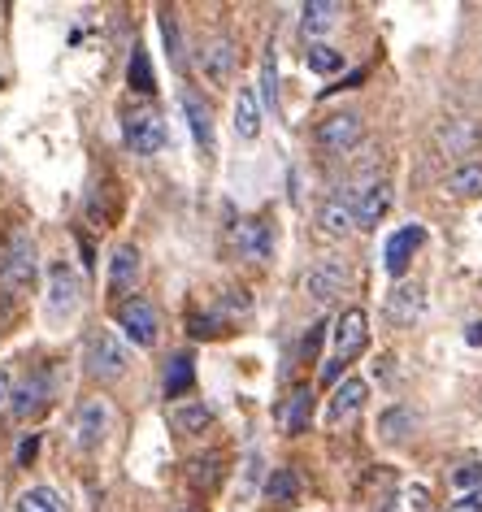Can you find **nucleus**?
<instances>
[{
  "instance_id": "34",
  "label": "nucleus",
  "mask_w": 482,
  "mask_h": 512,
  "mask_svg": "<svg viewBox=\"0 0 482 512\" xmlns=\"http://www.w3.org/2000/svg\"><path fill=\"white\" fill-rule=\"evenodd\" d=\"M452 486L461 495H474V486H482V465H478V460H469V465H456L452 469Z\"/></svg>"
},
{
  "instance_id": "37",
  "label": "nucleus",
  "mask_w": 482,
  "mask_h": 512,
  "mask_svg": "<svg viewBox=\"0 0 482 512\" xmlns=\"http://www.w3.org/2000/svg\"><path fill=\"white\" fill-rule=\"evenodd\" d=\"M35 452H40V439L31 434V439H22V447H18V465H31Z\"/></svg>"
},
{
  "instance_id": "11",
  "label": "nucleus",
  "mask_w": 482,
  "mask_h": 512,
  "mask_svg": "<svg viewBox=\"0 0 482 512\" xmlns=\"http://www.w3.org/2000/svg\"><path fill=\"white\" fill-rule=\"evenodd\" d=\"M422 313H426V291L417 287V283H396L391 287V296L383 304V317L391 326H413V322H422Z\"/></svg>"
},
{
  "instance_id": "15",
  "label": "nucleus",
  "mask_w": 482,
  "mask_h": 512,
  "mask_svg": "<svg viewBox=\"0 0 482 512\" xmlns=\"http://www.w3.org/2000/svg\"><path fill=\"white\" fill-rule=\"evenodd\" d=\"M235 248H239V256H248V261H270L274 256L270 222H261V217H244V222L235 226Z\"/></svg>"
},
{
  "instance_id": "30",
  "label": "nucleus",
  "mask_w": 482,
  "mask_h": 512,
  "mask_svg": "<svg viewBox=\"0 0 482 512\" xmlns=\"http://www.w3.org/2000/svg\"><path fill=\"white\" fill-rule=\"evenodd\" d=\"M278 417H283V426H287V434H300L304 430V421H309V391H291V400H287V408H278Z\"/></svg>"
},
{
  "instance_id": "22",
  "label": "nucleus",
  "mask_w": 482,
  "mask_h": 512,
  "mask_svg": "<svg viewBox=\"0 0 482 512\" xmlns=\"http://www.w3.org/2000/svg\"><path fill=\"white\" fill-rule=\"evenodd\" d=\"M365 395H370V387H365L361 378H344V382L335 387V395H331V421L357 417L361 408H365Z\"/></svg>"
},
{
  "instance_id": "5",
  "label": "nucleus",
  "mask_w": 482,
  "mask_h": 512,
  "mask_svg": "<svg viewBox=\"0 0 482 512\" xmlns=\"http://www.w3.org/2000/svg\"><path fill=\"white\" fill-rule=\"evenodd\" d=\"M361 135H365V122H361V113H331V118H322L313 126V144L322 148V152H331V157H344V152H352L361 144Z\"/></svg>"
},
{
  "instance_id": "12",
  "label": "nucleus",
  "mask_w": 482,
  "mask_h": 512,
  "mask_svg": "<svg viewBox=\"0 0 482 512\" xmlns=\"http://www.w3.org/2000/svg\"><path fill=\"white\" fill-rule=\"evenodd\" d=\"M335 361H352V356H361L365 339H370V326H365V309H344L335 317Z\"/></svg>"
},
{
  "instance_id": "33",
  "label": "nucleus",
  "mask_w": 482,
  "mask_h": 512,
  "mask_svg": "<svg viewBox=\"0 0 482 512\" xmlns=\"http://www.w3.org/2000/svg\"><path fill=\"white\" fill-rule=\"evenodd\" d=\"M404 426H413V413H409V408H387V413L378 417V430H383L387 443L404 439Z\"/></svg>"
},
{
  "instance_id": "18",
  "label": "nucleus",
  "mask_w": 482,
  "mask_h": 512,
  "mask_svg": "<svg viewBox=\"0 0 482 512\" xmlns=\"http://www.w3.org/2000/svg\"><path fill=\"white\" fill-rule=\"evenodd\" d=\"M317 230H322L326 239H344V235H352L357 230V217H352V204L344 200V196H331L317 209Z\"/></svg>"
},
{
  "instance_id": "27",
  "label": "nucleus",
  "mask_w": 482,
  "mask_h": 512,
  "mask_svg": "<svg viewBox=\"0 0 482 512\" xmlns=\"http://www.w3.org/2000/svg\"><path fill=\"white\" fill-rule=\"evenodd\" d=\"M304 66H309L313 74H335V70H344V53L317 40V44L304 48Z\"/></svg>"
},
{
  "instance_id": "20",
  "label": "nucleus",
  "mask_w": 482,
  "mask_h": 512,
  "mask_svg": "<svg viewBox=\"0 0 482 512\" xmlns=\"http://www.w3.org/2000/svg\"><path fill=\"white\" fill-rule=\"evenodd\" d=\"M135 278H139V252L131 243H122V248L109 256V291L113 296H126V291L135 287Z\"/></svg>"
},
{
  "instance_id": "38",
  "label": "nucleus",
  "mask_w": 482,
  "mask_h": 512,
  "mask_svg": "<svg viewBox=\"0 0 482 512\" xmlns=\"http://www.w3.org/2000/svg\"><path fill=\"white\" fill-rule=\"evenodd\" d=\"M448 512H482V495H461Z\"/></svg>"
},
{
  "instance_id": "24",
  "label": "nucleus",
  "mask_w": 482,
  "mask_h": 512,
  "mask_svg": "<svg viewBox=\"0 0 482 512\" xmlns=\"http://www.w3.org/2000/svg\"><path fill=\"white\" fill-rule=\"evenodd\" d=\"M296 495H300V478L291 469H274L270 478H265V504L287 508V504H296Z\"/></svg>"
},
{
  "instance_id": "43",
  "label": "nucleus",
  "mask_w": 482,
  "mask_h": 512,
  "mask_svg": "<svg viewBox=\"0 0 482 512\" xmlns=\"http://www.w3.org/2000/svg\"><path fill=\"white\" fill-rule=\"evenodd\" d=\"M383 512H400V499H387V504H383Z\"/></svg>"
},
{
  "instance_id": "17",
  "label": "nucleus",
  "mask_w": 482,
  "mask_h": 512,
  "mask_svg": "<svg viewBox=\"0 0 482 512\" xmlns=\"http://www.w3.org/2000/svg\"><path fill=\"white\" fill-rule=\"evenodd\" d=\"M179 105L187 113V126H192L196 144L205 148V152H213V109L192 92V87H183V92H179Z\"/></svg>"
},
{
  "instance_id": "44",
  "label": "nucleus",
  "mask_w": 482,
  "mask_h": 512,
  "mask_svg": "<svg viewBox=\"0 0 482 512\" xmlns=\"http://www.w3.org/2000/svg\"><path fill=\"white\" fill-rule=\"evenodd\" d=\"M174 512H192V508H174Z\"/></svg>"
},
{
  "instance_id": "28",
  "label": "nucleus",
  "mask_w": 482,
  "mask_h": 512,
  "mask_svg": "<svg viewBox=\"0 0 482 512\" xmlns=\"http://www.w3.org/2000/svg\"><path fill=\"white\" fill-rule=\"evenodd\" d=\"M187 478H192V486H200V491H213L222 478V456L209 452V456H196L192 469H187Z\"/></svg>"
},
{
  "instance_id": "40",
  "label": "nucleus",
  "mask_w": 482,
  "mask_h": 512,
  "mask_svg": "<svg viewBox=\"0 0 482 512\" xmlns=\"http://www.w3.org/2000/svg\"><path fill=\"white\" fill-rule=\"evenodd\" d=\"M409 504H413V512H426V491H422V486H413V491H409Z\"/></svg>"
},
{
  "instance_id": "6",
  "label": "nucleus",
  "mask_w": 482,
  "mask_h": 512,
  "mask_svg": "<svg viewBox=\"0 0 482 512\" xmlns=\"http://www.w3.org/2000/svg\"><path fill=\"white\" fill-rule=\"evenodd\" d=\"M118 326H122V335L131 339L135 348H157V339H161L157 309H152L144 296H126L118 304Z\"/></svg>"
},
{
  "instance_id": "7",
  "label": "nucleus",
  "mask_w": 482,
  "mask_h": 512,
  "mask_svg": "<svg viewBox=\"0 0 482 512\" xmlns=\"http://www.w3.org/2000/svg\"><path fill=\"white\" fill-rule=\"evenodd\" d=\"M352 217H357L361 230H374L378 222H383V213L391 209V187L383 183V178H365L361 187H352Z\"/></svg>"
},
{
  "instance_id": "32",
  "label": "nucleus",
  "mask_w": 482,
  "mask_h": 512,
  "mask_svg": "<svg viewBox=\"0 0 482 512\" xmlns=\"http://www.w3.org/2000/svg\"><path fill=\"white\" fill-rule=\"evenodd\" d=\"M126 79H131V87H135V92H144V96L157 87V79H152V61H148L144 48H135V53H131V70H126Z\"/></svg>"
},
{
  "instance_id": "26",
  "label": "nucleus",
  "mask_w": 482,
  "mask_h": 512,
  "mask_svg": "<svg viewBox=\"0 0 482 512\" xmlns=\"http://www.w3.org/2000/svg\"><path fill=\"white\" fill-rule=\"evenodd\" d=\"M209 421H213V413H209L205 404H174V408H170V426L183 430V434L209 430Z\"/></svg>"
},
{
  "instance_id": "4",
  "label": "nucleus",
  "mask_w": 482,
  "mask_h": 512,
  "mask_svg": "<svg viewBox=\"0 0 482 512\" xmlns=\"http://www.w3.org/2000/svg\"><path fill=\"white\" fill-rule=\"evenodd\" d=\"M122 139H126V148L135 152V157H157L161 148H166V118H161L157 109H131L122 118Z\"/></svg>"
},
{
  "instance_id": "9",
  "label": "nucleus",
  "mask_w": 482,
  "mask_h": 512,
  "mask_svg": "<svg viewBox=\"0 0 482 512\" xmlns=\"http://www.w3.org/2000/svg\"><path fill=\"white\" fill-rule=\"evenodd\" d=\"M109 426H113V408H109V400H100V395L83 400L79 413H74V439H79V447H87V452L109 439Z\"/></svg>"
},
{
  "instance_id": "3",
  "label": "nucleus",
  "mask_w": 482,
  "mask_h": 512,
  "mask_svg": "<svg viewBox=\"0 0 482 512\" xmlns=\"http://www.w3.org/2000/svg\"><path fill=\"white\" fill-rule=\"evenodd\" d=\"M83 365L96 382H118L126 374V365H131V352H126V343L113 330H96L83 348Z\"/></svg>"
},
{
  "instance_id": "19",
  "label": "nucleus",
  "mask_w": 482,
  "mask_h": 512,
  "mask_svg": "<svg viewBox=\"0 0 482 512\" xmlns=\"http://www.w3.org/2000/svg\"><path fill=\"white\" fill-rule=\"evenodd\" d=\"M339 14H344V5H339V0H309V5L300 9V31L317 44V35L331 31L339 22Z\"/></svg>"
},
{
  "instance_id": "13",
  "label": "nucleus",
  "mask_w": 482,
  "mask_h": 512,
  "mask_svg": "<svg viewBox=\"0 0 482 512\" xmlns=\"http://www.w3.org/2000/svg\"><path fill=\"white\" fill-rule=\"evenodd\" d=\"M435 144L443 157H469V152H478L482 144V131H478V122H469V118H448V122H439V131H435Z\"/></svg>"
},
{
  "instance_id": "31",
  "label": "nucleus",
  "mask_w": 482,
  "mask_h": 512,
  "mask_svg": "<svg viewBox=\"0 0 482 512\" xmlns=\"http://www.w3.org/2000/svg\"><path fill=\"white\" fill-rule=\"evenodd\" d=\"M261 109H278V66H274V44L265 48V61H261Z\"/></svg>"
},
{
  "instance_id": "14",
  "label": "nucleus",
  "mask_w": 482,
  "mask_h": 512,
  "mask_svg": "<svg viewBox=\"0 0 482 512\" xmlns=\"http://www.w3.org/2000/svg\"><path fill=\"white\" fill-rule=\"evenodd\" d=\"M200 74L213 83V87H222V83H231V74H235V44L226 40V35H218V40H209V44H200Z\"/></svg>"
},
{
  "instance_id": "35",
  "label": "nucleus",
  "mask_w": 482,
  "mask_h": 512,
  "mask_svg": "<svg viewBox=\"0 0 482 512\" xmlns=\"http://www.w3.org/2000/svg\"><path fill=\"white\" fill-rule=\"evenodd\" d=\"M161 35H166V44H170V61L183 70V40H179V22H174L170 9H161Z\"/></svg>"
},
{
  "instance_id": "10",
  "label": "nucleus",
  "mask_w": 482,
  "mask_h": 512,
  "mask_svg": "<svg viewBox=\"0 0 482 512\" xmlns=\"http://www.w3.org/2000/svg\"><path fill=\"white\" fill-rule=\"evenodd\" d=\"M48 395H53V378H48L44 369H35L31 378H22L18 387L9 391V413H14V421H31L48 404Z\"/></svg>"
},
{
  "instance_id": "16",
  "label": "nucleus",
  "mask_w": 482,
  "mask_h": 512,
  "mask_svg": "<svg viewBox=\"0 0 482 512\" xmlns=\"http://www.w3.org/2000/svg\"><path fill=\"white\" fill-rule=\"evenodd\" d=\"M422 239H426V230H422V226H404V230H396V235L387 239L383 265H387V274H391V278H404V274H409V261H413V252L422 248Z\"/></svg>"
},
{
  "instance_id": "42",
  "label": "nucleus",
  "mask_w": 482,
  "mask_h": 512,
  "mask_svg": "<svg viewBox=\"0 0 482 512\" xmlns=\"http://www.w3.org/2000/svg\"><path fill=\"white\" fill-rule=\"evenodd\" d=\"M339 369H344V361H331V365H326V382H335V378H339Z\"/></svg>"
},
{
  "instance_id": "8",
  "label": "nucleus",
  "mask_w": 482,
  "mask_h": 512,
  "mask_svg": "<svg viewBox=\"0 0 482 512\" xmlns=\"http://www.w3.org/2000/svg\"><path fill=\"white\" fill-rule=\"evenodd\" d=\"M348 283V265L339 261V256H322L317 265H309V274H304V296L313 304H331L339 291Z\"/></svg>"
},
{
  "instance_id": "2",
  "label": "nucleus",
  "mask_w": 482,
  "mask_h": 512,
  "mask_svg": "<svg viewBox=\"0 0 482 512\" xmlns=\"http://www.w3.org/2000/svg\"><path fill=\"white\" fill-rule=\"evenodd\" d=\"M83 304V278L70 261H53L48 265V296H44V313L48 322H66L79 313Z\"/></svg>"
},
{
  "instance_id": "39",
  "label": "nucleus",
  "mask_w": 482,
  "mask_h": 512,
  "mask_svg": "<svg viewBox=\"0 0 482 512\" xmlns=\"http://www.w3.org/2000/svg\"><path fill=\"white\" fill-rule=\"evenodd\" d=\"M465 343H469V348H482V322H469L465 326Z\"/></svg>"
},
{
  "instance_id": "21",
  "label": "nucleus",
  "mask_w": 482,
  "mask_h": 512,
  "mask_svg": "<svg viewBox=\"0 0 482 512\" xmlns=\"http://www.w3.org/2000/svg\"><path fill=\"white\" fill-rule=\"evenodd\" d=\"M235 135L239 139H257L261 135V96H257V87H239V96H235Z\"/></svg>"
},
{
  "instance_id": "1",
  "label": "nucleus",
  "mask_w": 482,
  "mask_h": 512,
  "mask_svg": "<svg viewBox=\"0 0 482 512\" xmlns=\"http://www.w3.org/2000/svg\"><path fill=\"white\" fill-rule=\"evenodd\" d=\"M40 261H35V243L27 230H9L5 252H0V304H18L27 291H35Z\"/></svg>"
},
{
  "instance_id": "25",
  "label": "nucleus",
  "mask_w": 482,
  "mask_h": 512,
  "mask_svg": "<svg viewBox=\"0 0 482 512\" xmlns=\"http://www.w3.org/2000/svg\"><path fill=\"white\" fill-rule=\"evenodd\" d=\"M192 382H196V365H192V356H187V352L170 356V365H166V395H170V400H179V395L192 391Z\"/></svg>"
},
{
  "instance_id": "41",
  "label": "nucleus",
  "mask_w": 482,
  "mask_h": 512,
  "mask_svg": "<svg viewBox=\"0 0 482 512\" xmlns=\"http://www.w3.org/2000/svg\"><path fill=\"white\" fill-rule=\"evenodd\" d=\"M5 400H9V374L0 369V404H5Z\"/></svg>"
},
{
  "instance_id": "29",
  "label": "nucleus",
  "mask_w": 482,
  "mask_h": 512,
  "mask_svg": "<svg viewBox=\"0 0 482 512\" xmlns=\"http://www.w3.org/2000/svg\"><path fill=\"white\" fill-rule=\"evenodd\" d=\"M18 512H66V504H61V495L53 486H31V491L18 499Z\"/></svg>"
},
{
  "instance_id": "36",
  "label": "nucleus",
  "mask_w": 482,
  "mask_h": 512,
  "mask_svg": "<svg viewBox=\"0 0 482 512\" xmlns=\"http://www.w3.org/2000/svg\"><path fill=\"white\" fill-rule=\"evenodd\" d=\"M187 330H192L196 339H213L222 326H218V317H213V313H192V317H187Z\"/></svg>"
},
{
  "instance_id": "23",
  "label": "nucleus",
  "mask_w": 482,
  "mask_h": 512,
  "mask_svg": "<svg viewBox=\"0 0 482 512\" xmlns=\"http://www.w3.org/2000/svg\"><path fill=\"white\" fill-rule=\"evenodd\" d=\"M448 196H456V200L482 196V161H461L456 165V170L448 174Z\"/></svg>"
}]
</instances>
